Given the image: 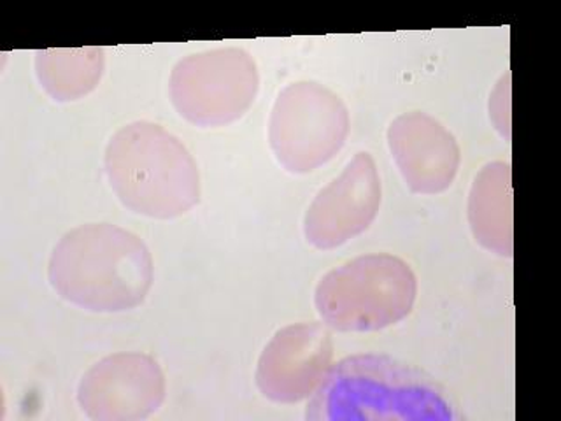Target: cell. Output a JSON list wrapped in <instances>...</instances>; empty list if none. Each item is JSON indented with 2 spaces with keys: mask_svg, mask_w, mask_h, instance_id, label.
Masks as SVG:
<instances>
[{
  "mask_svg": "<svg viewBox=\"0 0 561 421\" xmlns=\"http://www.w3.org/2000/svg\"><path fill=\"white\" fill-rule=\"evenodd\" d=\"M311 421H455L456 403L425 371L377 353L332 364L307 403Z\"/></svg>",
  "mask_w": 561,
  "mask_h": 421,
  "instance_id": "1",
  "label": "cell"
},
{
  "mask_svg": "<svg viewBox=\"0 0 561 421\" xmlns=\"http://www.w3.org/2000/svg\"><path fill=\"white\" fill-rule=\"evenodd\" d=\"M53 289L92 312L140 306L153 285V257L136 234L111 224H88L61 237L49 259Z\"/></svg>",
  "mask_w": 561,
  "mask_h": 421,
  "instance_id": "2",
  "label": "cell"
},
{
  "mask_svg": "<svg viewBox=\"0 0 561 421\" xmlns=\"http://www.w3.org/2000/svg\"><path fill=\"white\" fill-rule=\"evenodd\" d=\"M105 174L123 206L148 218L183 216L201 201V174L186 146L157 123L119 128L105 148Z\"/></svg>",
  "mask_w": 561,
  "mask_h": 421,
  "instance_id": "3",
  "label": "cell"
},
{
  "mask_svg": "<svg viewBox=\"0 0 561 421\" xmlns=\"http://www.w3.org/2000/svg\"><path fill=\"white\" fill-rule=\"evenodd\" d=\"M416 297L411 265L394 254L373 253L327 272L316 286L314 306L329 329L379 332L405 320Z\"/></svg>",
  "mask_w": 561,
  "mask_h": 421,
  "instance_id": "4",
  "label": "cell"
},
{
  "mask_svg": "<svg viewBox=\"0 0 561 421\" xmlns=\"http://www.w3.org/2000/svg\"><path fill=\"white\" fill-rule=\"evenodd\" d=\"M350 125V111L337 93L314 81H297L274 102L268 145L286 171L307 174L341 151Z\"/></svg>",
  "mask_w": 561,
  "mask_h": 421,
  "instance_id": "5",
  "label": "cell"
},
{
  "mask_svg": "<svg viewBox=\"0 0 561 421\" xmlns=\"http://www.w3.org/2000/svg\"><path fill=\"white\" fill-rule=\"evenodd\" d=\"M256 61L242 48H216L181 58L169 78V95L181 118L202 128L242 118L259 95Z\"/></svg>",
  "mask_w": 561,
  "mask_h": 421,
  "instance_id": "6",
  "label": "cell"
},
{
  "mask_svg": "<svg viewBox=\"0 0 561 421\" xmlns=\"http://www.w3.org/2000/svg\"><path fill=\"white\" fill-rule=\"evenodd\" d=\"M165 394V374L157 360L145 353H116L88 368L78 402L93 421H137L162 408Z\"/></svg>",
  "mask_w": 561,
  "mask_h": 421,
  "instance_id": "7",
  "label": "cell"
},
{
  "mask_svg": "<svg viewBox=\"0 0 561 421\" xmlns=\"http://www.w3.org/2000/svg\"><path fill=\"white\" fill-rule=\"evenodd\" d=\"M381 197L376 160L367 151H359L307 207L304 216L307 242L323 251L346 244L374 224Z\"/></svg>",
  "mask_w": 561,
  "mask_h": 421,
  "instance_id": "8",
  "label": "cell"
},
{
  "mask_svg": "<svg viewBox=\"0 0 561 421\" xmlns=\"http://www.w3.org/2000/svg\"><path fill=\"white\" fill-rule=\"evenodd\" d=\"M332 359V333L327 325H288L277 330L262 351L254 379L271 402H302L318 390Z\"/></svg>",
  "mask_w": 561,
  "mask_h": 421,
  "instance_id": "9",
  "label": "cell"
},
{
  "mask_svg": "<svg viewBox=\"0 0 561 421\" xmlns=\"http://www.w3.org/2000/svg\"><path fill=\"white\" fill-rule=\"evenodd\" d=\"M388 148L408 189L438 195L451 189L460 171L461 149L443 123L421 111L403 113L388 128Z\"/></svg>",
  "mask_w": 561,
  "mask_h": 421,
  "instance_id": "10",
  "label": "cell"
},
{
  "mask_svg": "<svg viewBox=\"0 0 561 421\" xmlns=\"http://www.w3.org/2000/svg\"><path fill=\"white\" fill-rule=\"evenodd\" d=\"M513 171L505 162H490L473 178L469 193V225L473 239L499 257L513 259Z\"/></svg>",
  "mask_w": 561,
  "mask_h": 421,
  "instance_id": "11",
  "label": "cell"
},
{
  "mask_svg": "<svg viewBox=\"0 0 561 421\" xmlns=\"http://www.w3.org/2000/svg\"><path fill=\"white\" fill-rule=\"evenodd\" d=\"M104 67V49L95 46L35 52V75L41 87L58 102L78 101L95 90Z\"/></svg>",
  "mask_w": 561,
  "mask_h": 421,
  "instance_id": "12",
  "label": "cell"
},
{
  "mask_svg": "<svg viewBox=\"0 0 561 421\" xmlns=\"http://www.w3.org/2000/svg\"><path fill=\"white\" fill-rule=\"evenodd\" d=\"M490 120L500 136L511 139V72H505L491 92Z\"/></svg>",
  "mask_w": 561,
  "mask_h": 421,
  "instance_id": "13",
  "label": "cell"
}]
</instances>
